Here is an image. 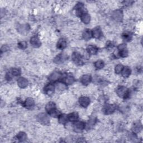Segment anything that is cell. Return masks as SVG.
I'll list each match as a JSON object with an SVG mask.
<instances>
[{
    "mask_svg": "<svg viewBox=\"0 0 143 143\" xmlns=\"http://www.w3.org/2000/svg\"><path fill=\"white\" fill-rule=\"evenodd\" d=\"M81 18L82 22L86 24H88L89 23L90 20H91V17L90 15L87 13H83L81 15Z\"/></svg>",
    "mask_w": 143,
    "mask_h": 143,
    "instance_id": "13",
    "label": "cell"
},
{
    "mask_svg": "<svg viewBox=\"0 0 143 143\" xmlns=\"http://www.w3.org/2000/svg\"><path fill=\"white\" fill-rule=\"evenodd\" d=\"M17 138L19 141H23L26 140V138H27V136H26V134L25 133L20 132L17 134Z\"/></svg>",
    "mask_w": 143,
    "mask_h": 143,
    "instance_id": "25",
    "label": "cell"
},
{
    "mask_svg": "<svg viewBox=\"0 0 143 143\" xmlns=\"http://www.w3.org/2000/svg\"><path fill=\"white\" fill-rule=\"evenodd\" d=\"M65 83L66 84H72L73 83V82H74V78H73V76H67L66 78H65Z\"/></svg>",
    "mask_w": 143,
    "mask_h": 143,
    "instance_id": "27",
    "label": "cell"
},
{
    "mask_svg": "<svg viewBox=\"0 0 143 143\" xmlns=\"http://www.w3.org/2000/svg\"><path fill=\"white\" fill-rule=\"evenodd\" d=\"M102 34V32H101V29L99 28H96L93 30L92 31V35L95 37V38L98 39L101 36Z\"/></svg>",
    "mask_w": 143,
    "mask_h": 143,
    "instance_id": "19",
    "label": "cell"
},
{
    "mask_svg": "<svg viewBox=\"0 0 143 143\" xmlns=\"http://www.w3.org/2000/svg\"><path fill=\"white\" fill-rule=\"evenodd\" d=\"M17 84L21 88L26 87L28 85V81L25 78H20L17 80Z\"/></svg>",
    "mask_w": 143,
    "mask_h": 143,
    "instance_id": "10",
    "label": "cell"
},
{
    "mask_svg": "<svg viewBox=\"0 0 143 143\" xmlns=\"http://www.w3.org/2000/svg\"><path fill=\"white\" fill-rule=\"evenodd\" d=\"M85 127V124L82 121H77L74 124L73 128L77 132H81Z\"/></svg>",
    "mask_w": 143,
    "mask_h": 143,
    "instance_id": "6",
    "label": "cell"
},
{
    "mask_svg": "<svg viewBox=\"0 0 143 143\" xmlns=\"http://www.w3.org/2000/svg\"><path fill=\"white\" fill-rule=\"evenodd\" d=\"M123 68H124L122 64H118L115 67V72L116 73L119 74L121 72L122 70H123Z\"/></svg>",
    "mask_w": 143,
    "mask_h": 143,
    "instance_id": "31",
    "label": "cell"
},
{
    "mask_svg": "<svg viewBox=\"0 0 143 143\" xmlns=\"http://www.w3.org/2000/svg\"><path fill=\"white\" fill-rule=\"evenodd\" d=\"M18 46L21 49H25L27 47V43L24 41H22L18 44Z\"/></svg>",
    "mask_w": 143,
    "mask_h": 143,
    "instance_id": "33",
    "label": "cell"
},
{
    "mask_svg": "<svg viewBox=\"0 0 143 143\" xmlns=\"http://www.w3.org/2000/svg\"><path fill=\"white\" fill-rule=\"evenodd\" d=\"M44 91L48 95H51L54 91V86L51 84H48L45 87Z\"/></svg>",
    "mask_w": 143,
    "mask_h": 143,
    "instance_id": "16",
    "label": "cell"
},
{
    "mask_svg": "<svg viewBox=\"0 0 143 143\" xmlns=\"http://www.w3.org/2000/svg\"><path fill=\"white\" fill-rule=\"evenodd\" d=\"M46 111L50 114V113H51V112H53V111H54L55 110H56V109H55V104L54 102H49L46 105Z\"/></svg>",
    "mask_w": 143,
    "mask_h": 143,
    "instance_id": "18",
    "label": "cell"
},
{
    "mask_svg": "<svg viewBox=\"0 0 143 143\" xmlns=\"http://www.w3.org/2000/svg\"><path fill=\"white\" fill-rule=\"evenodd\" d=\"M87 50L89 54L94 55V54H96L97 53V48L95 46H89L87 48Z\"/></svg>",
    "mask_w": 143,
    "mask_h": 143,
    "instance_id": "21",
    "label": "cell"
},
{
    "mask_svg": "<svg viewBox=\"0 0 143 143\" xmlns=\"http://www.w3.org/2000/svg\"><path fill=\"white\" fill-rule=\"evenodd\" d=\"M118 49L119 50V55L122 58H125L127 56L128 54V51L125 44H121L118 47Z\"/></svg>",
    "mask_w": 143,
    "mask_h": 143,
    "instance_id": "4",
    "label": "cell"
},
{
    "mask_svg": "<svg viewBox=\"0 0 143 143\" xmlns=\"http://www.w3.org/2000/svg\"><path fill=\"white\" fill-rule=\"evenodd\" d=\"M67 47V42L64 39H61L58 40L57 43V48L59 49H64Z\"/></svg>",
    "mask_w": 143,
    "mask_h": 143,
    "instance_id": "20",
    "label": "cell"
},
{
    "mask_svg": "<svg viewBox=\"0 0 143 143\" xmlns=\"http://www.w3.org/2000/svg\"><path fill=\"white\" fill-rule=\"evenodd\" d=\"M116 93L120 98H125L128 95L129 91H128V89L126 87H124V86H120L118 88Z\"/></svg>",
    "mask_w": 143,
    "mask_h": 143,
    "instance_id": "1",
    "label": "cell"
},
{
    "mask_svg": "<svg viewBox=\"0 0 143 143\" xmlns=\"http://www.w3.org/2000/svg\"><path fill=\"white\" fill-rule=\"evenodd\" d=\"M95 66L97 69H101L104 67V62L102 61H97L95 63Z\"/></svg>",
    "mask_w": 143,
    "mask_h": 143,
    "instance_id": "30",
    "label": "cell"
},
{
    "mask_svg": "<svg viewBox=\"0 0 143 143\" xmlns=\"http://www.w3.org/2000/svg\"><path fill=\"white\" fill-rule=\"evenodd\" d=\"M25 107L28 108H32L34 106V101L31 98H28L24 102Z\"/></svg>",
    "mask_w": 143,
    "mask_h": 143,
    "instance_id": "14",
    "label": "cell"
},
{
    "mask_svg": "<svg viewBox=\"0 0 143 143\" xmlns=\"http://www.w3.org/2000/svg\"><path fill=\"white\" fill-rule=\"evenodd\" d=\"M11 74H12V76L15 77L19 76L21 74V72L19 69L15 68H13L12 70H11Z\"/></svg>",
    "mask_w": 143,
    "mask_h": 143,
    "instance_id": "29",
    "label": "cell"
},
{
    "mask_svg": "<svg viewBox=\"0 0 143 143\" xmlns=\"http://www.w3.org/2000/svg\"><path fill=\"white\" fill-rule=\"evenodd\" d=\"M92 35V32L88 29L86 30L83 33V37L84 39L86 40H88L90 39Z\"/></svg>",
    "mask_w": 143,
    "mask_h": 143,
    "instance_id": "23",
    "label": "cell"
},
{
    "mask_svg": "<svg viewBox=\"0 0 143 143\" xmlns=\"http://www.w3.org/2000/svg\"><path fill=\"white\" fill-rule=\"evenodd\" d=\"M122 76L124 77H129L130 74H131V69L129 67H126L124 68H123V70H122Z\"/></svg>",
    "mask_w": 143,
    "mask_h": 143,
    "instance_id": "22",
    "label": "cell"
},
{
    "mask_svg": "<svg viewBox=\"0 0 143 143\" xmlns=\"http://www.w3.org/2000/svg\"><path fill=\"white\" fill-rule=\"evenodd\" d=\"M68 120V116L66 115H59V121L62 124H64L67 122V120Z\"/></svg>",
    "mask_w": 143,
    "mask_h": 143,
    "instance_id": "28",
    "label": "cell"
},
{
    "mask_svg": "<svg viewBox=\"0 0 143 143\" xmlns=\"http://www.w3.org/2000/svg\"><path fill=\"white\" fill-rule=\"evenodd\" d=\"M142 126L140 122H135L132 127V130L134 133H139L141 130Z\"/></svg>",
    "mask_w": 143,
    "mask_h": 143,
    "instance_id": "15",
    "label": "cell"
},
{
    "mask_svg": "<svg viewBox=\"0 0 143 143\" xmlns=\"http://www.w3.org/2000/svg\"><path fill=\"white\" fill-rule=\"evenodd\" d=\"M91 76H89V75L88 74H86V75H83L81 78V82L82 84H83L84 85H87L88 84H89L90 82L91 81Z\"/></svg>",
    "mask_w": 143,
    "mask_h": 143,
    "instance_id": "12",
    "label": "cell"
},
{
    "mask_svg": "<svg viewBox=\"0 0 143 143\" xmlns=\"http://www.w3.org/2000/svg\"><path fill=\"white\" fill-rule=\"evenodd\" d=\"M78 118V116L77 115V113L73 112L72 114H69L68 116V119L69 120L71 121H76Z\"/></svg>",
    "mask_w": 143,
    "mask_h": 143,
    "instance_id": "26",
    "label": "cell"
},
{
    "mask_svg": "<svg viewBox=\"0 0 143 143\" xmlns=\"http://www.w3.org/2000/svg\"><path fill=\"white\" fill-rule=\"evenodd\" d=\"M66 58H67V56L65 54H59V55L56 56L55 58V59L54 60V62L55 63H61L62 62H63L65 61Z\"/></svg>",
    "mask_w": 143,
    "mask_h": 143,
    "instance_id": "17",
    "label": "cell"
},
{
    "mask_svg": "<svg viewBox=\"0 0 143 143\" xmlns=\"http://www.w3.org/2000/svg\"><path fill=\"white\" fill-rule=\"evenodd\" d=\"M79 102L81 106L87 107L90 103V100L87 97H81L79 100Z\"/></svg>",
    "mask_w": 143,
    "mask_h": 143,
    "instance_id": "8",
    "label": "cell"
},
{
    "mask_svg": "<svg viewBox=\"0 0 143 143\" xmlns=\"http://www.w3.org/2000/svg\"><path fill=\"white\" fill-rule=\"evenodd\" d=\"M37 119L40 123L43 124H47L49 122V118L48 116L44 113H41L38 115Z\"/></svg>",
    "mask_w": 143,
    "mask_h": 143,
    "instance_id": "2",
    "label": "cell"
},
{
    "mask_svg": "<svg viewBox=\"0 0 143 143\" xmlns=\"http://www.w3.org/2000/svg\"><path fill=\"white\" fill-rule=\"evenodd\" d=\"M61 73L59 72H54L53 73L49 78V80L51 82H54L57 81L58 80L61 78Z\"/></svg>",
    "mask_w": 143,
    "mask_h": 143,
    "instance_id": "11",
    "label": "cell"
},
{
    "mask_svg": "<svg viewBox=\"0 0 143 143\" xmlns=\"http://www.w3.org/2000/svg\"><path fill=\"white\" fill-rule=\"evenodd\" d=\"M112 17L116 21H120L123 17V14L121 11L116 10L112 14Z\"/></svg>",
    "mask_w": 143,
    "mask_h": 143,
    "instance_id": "5",
    "label": "cell"
},
{
    "mask_svg": "<svg viewBox=\"0 0 143 143\" xmlns=\"http://www.w3.org/2000/svg\"><path fill=\"white\" fill-rule=\"evenodd\" d=\"M56 87H57L58 89L61 90V91H63V90L66 88V86L65 85V84L62 83H59L57 84Z\"/></svg>",
    "mask_w": 143,
    "mask_h": 143,
    "instance_id": "32",
    "label": "cell"
},
{
    "mask_svg": "<svg viewBox=\"0 0 143 143\" xmlns=\"http://www.w3.org/2000/svg\"><path fill=\"white\" fill-rule=\"evenodd\" d=\"M30 43L31 46L35 48H38L41 46V41L38 37L36 36H32L30 39Z\"/></svg>",
    "mask_w": 143,
    "mask_h": 143,
    "instance_id": "9",
    "label": "cell"
},
{
    "mask_svg": "<svg viewBox=\"0 0 143 143\" xmlns=\"http://www.w3.org/2000/svg\"><path fill=\"white\" fill-rule=\"evenodd\" d=\"M72 59L75 63H80L81 61V56L78 53H74L72 55Z\"/></svg>",
    "mask_w": 143,
    "mask_h": 143,
    "instance_id": "24",
    "label": "cell"
},
{
    "mask_svg": "<svg viewBox=\"0 0 143 143\" xmlns=\"http://www.w3.org/2000/svg\"><path fill=\"white\" fill-rule=\"evenodd\" d=\"M30 29V26L28 24H22L18 26L17 30L18 32L21 34L25 35L28 32Z\"/></svg>",
    "mask_w": 143,
    "mask_h": 143,
    "instance_id": "3",
    "label": "cell"
},
{
    "mask_svg": "<svg viewBox=\"0 0 143 143\" xmlns=\"http://www.w3.org/2000/svg\"><path fill=\"white\" fill-rule=\"evenodd\" d=\"M123 37H124V40H126V41H129L131 39V35H130V34H128V33L125 34L123 35Z\"/></svg>",
    "mask_w": 143,
    "mask_h": 143,
    "instance_id": "34",
    "label": "cell"
},
{
    "mask_svg": "<svg viewBox=\"0 0 143 143\" xmlns=\"http://www.w3.org/2000/svg\"><path fill=\"white\" fill-rule=\"evenodd\" d=\"M115 106L110 104L105 106L103 108V111L104 112L105 114L106 115L111 114L112 113H113L115 111Z\"/></svg>",
    "mask_w": 143,
    "mask_h": 143,
    "instance_id": "7",
    "label": "cell"
}]
</instances>
